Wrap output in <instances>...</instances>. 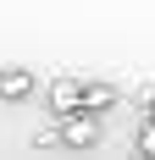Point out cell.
I'll return each instance as SVG.
<instances>
[{
	"mask_svg": "<svg viewBox=\"0 0 155 160\" xmlns=\"http://www.w3.org/2000/svg\"><path fill=\"white\" fill-rule=\"evenodd\" d=\"M111 105H116V88H111V83H83V111L89 116L111 111Z\"/></svg>",
	"mask_w": 155,
	"mask_h": 160,
	"instance_id": "obj_3",
	"label": "cell"
},
{
	"mask_svg": "<svg viewBox=\"0 0 155 160\" xmlns=\"http://www.w3.org/2000/svg\"><path fill=\"white\" fill-rule=\"evenodd\" d=\"M28 88H33V78L22 72V66H6V72H0V94H6V99H17V94H28Z\"/></svg>",
	"mask_w": 155,
	"mask_h": 160,
	"instance_id": "obj_4",
	"label": "cell"
},
{
	"mask_svg": "<svg viewBox=\"0 0 155 160\" xmlns=\"http://www.w3.org/2000/svg\"><path fill=\"white\" fill-rule=\"evenodd\" d=\"M50 105H56V111H83V83H78V78H56V83H50Z\"/></svg>",
	"mask_w": 155,
	"mask_h": 160,
	"instance_id": "obj_2",
	"label": "cell"
},
{
	"mask_svg": "<svg viewBox=\"0 0 155 160\" xmlns=\"http://www.w3.org/2000/svg\"><path fill=\"white\" fill-rule=\"evenodd\" d=\"M139 155L155 160V122H144V127H139Z\"/></svg>",
	"mask_w": 155,
	"mask_h": 160,
	"instance_id": "obj_5",
	"label": "cell"
},
{
	"mask_svg": "<svg viewBox=\"0 0 155 160\" xmlns=\"http://www.w3.org/2000/svg\"><path fill=\"white\" fill-rule=\"evenodd\" d=\"M94 138H100V116H89V111H67L61 116V144L83 149V144H94Z\"/></svg>",
	"mask_w": 155,
	"mask_h": 160,
	"instance_id": "obj_1",
	"label": "cell"
},
{
	"mask_svg": "<svg viewBox=\"0 0 155 160\" xmlns=\"http://www.w3.org/2000/svg\"><path fill=\"white\" fill-rule=\"evenodd\" d=\"M144 122H155V99H150V116H144Z\"/></svg>",
	"mask_w": 155,
	"mask_h": 160,
	"instance_id": "obj_6",
	"label": "cell"
}]
</instances>
